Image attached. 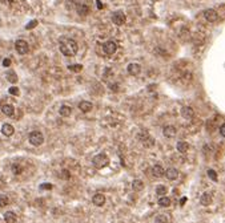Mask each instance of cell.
I'll return each instance as SVG.
<instances>
[{
	"instance_id": "obj_19",
	"label": "cell",
	"mask_w": 225,
	"mask_h": 223,
	"mask_svg": "<svg viewBox=\"0 0 225 223\" xmlns=\"http://www.w3.org/2000/svg\"><path fill=\"white\" fill-rule=\"evenodd\" d=\"M76 11H77V13L80 16H87L88 13H89V8H88V5H85V4H77Z\"/></svg>"
},
{
	"instance_id": "obj_6",
	"label": "cell",
	"mask_w": 225,
	"mask_h": 223,
	"mask_svg": "<svg viewBox=\"0 0 225 223\" xmlns=\"http://www.w3.org/2000/svg\"><path fill=\"white\" fill-rule=\"evenodd\" d=\"M103 49H104V52L107 53V55H113V53L117 51V44H116L115 41H112V40H109V41H107L104 44Z\"/></svg>"
},
{
	"instance_id": "obj_31",
	"label": "cell",
	"mask_w": 225,
	"mask_h": 223,
	"mask_svg": "<svg viewBox=\"0 0 225 223\" xmlns=\"http://www.w3.org/2000/svg\"><path fill=\"white\" fill-rule=\"evenodd\" d=\"M208 177H209L212 181H217V173L215 170H208Z\"/></svg>"
},
{
	"instance_id": "obj_7",
	"label": "cell",
	"mask_w": 225,
	"mask_h": 223,
	"mask_svg": "<svg viewBox=\"0 0 225 223\" xmlns=\"http://www.w3.org/2000/svg\"><path fill=\"white\" fill-rule=\"evenodd\" d=\"M204 18L207 19V21L213 23L218 19V15L215 10H207V11H204Z\"/></svg>"
},
{
	"instance_id": "obj_12",
	"label": "cell",
	"mask_w": 225,
	"mask_h": 223,
	"mask_svg": "<svg viewBox=\"0 0 225 223\" xmlns=\"http://www.w3.org/2000/svg\"><path fill=\"white\" fill-rule=\"evenodd\" d=\"M164 175L167 177L168 179H170V181H175V179H177V177H179V171L173 167H169V169H167Z\"/></svg>"
},
{
	"instance_id": "obj_15",
	"label": "cell",
	"mask_w": 225,
	"mask_h": 223,
	"mask_svg": "<svg viewBox=\"0 0 225 223\" xmlns=\"http://www.w3.org/2000/svg\"><path fill=\"white\" fill-rule=\"evenodd\" d=\"M13 131H15V129H13V126L10 124H4L1 126V133H3V136H5V137H11L13 134Z\"/></svg>"
},
{
	"instance_id": "obj_34",
	"label": "cell",
	"mask_w": 225,
	"mask_h": 223,
	"mask_svg": "<svg viewBox=\"0 0 225 223\" xmlns=\"http://www.w3.org/2000/svg\"><path fill=\"white\" fill-rule=\"evenodd\" d=\"M10 65H11V59H4L3 60V67L7 68V67H10Z\"/></svg>"
},
{
	"instance_id": "obj_22",
	"label": "cell",
	"mask_w": 225,
	"mask_h": 223,
	"mask_svg": "<svg viewBox=\"0 0 225 223\" xmlns=\"http://www.w3.org/2000/svg\"><path fill=\"white\" fill-rule=\"evenodd\" d=\"M132 187H133V190H135V191H141L144 189L143 181H140V179H136V181H133Z\"/></svg>"
},
{
	"instance_id": "obj_10",
	"label": "cell",
	"mask_w": 225,
	"mask_h": 223,
	"mask_svg": "<svg viewBox=\"0 0 225 223\" xmlns=\"http://www.w3.org/2000/svg\"><path fill=\"white\" fill-rule=\"evenodd\" d=\"M127 70H128V73L132 74V76H137V74L141 72V67L139 64H136V62H132V64L128 65Z\"/></svg>"
},
{
	"instance_id": "obj_32",
	"label": "cell",
	"mask_w": 225,
	"mask_h": 223,
	"mask_svg": "<svg viewBox=\"0 0 225 223\" xmlns=\"http://www.w3.org/2000/svg\"><path fill=\"white\" fill-rule=\"evenodd\" d=\"M36 25H38V20H32V21H30L25 25V29H33Z\"/></svg>"
},
{
	"instance_id": "obj_4",
	"label": "cell",
	"mask_w": 225,
	"mask_h": 223,
	"mask_svg": "<svg viewBox=\"0 0 225 223\" xmlns=\"http://www.w3.org/2000/svg\"><path fill=\"white\" fill-rule=\"evenodd\" d=\"M15 49L19 55H27L28 51H30V47H28V43L25 40H18L15 43Z\"/></svg>"
},
{
	"instance_id": "obj_17",
	"label": "cell",
	"mask_w": 225,
	"mask_h": 223,
	"mask_svg": "<svg viewBox=\"0 0 225 223\" xmlns=\"http://www.w3.org/2000/svg\"><path fill=\"white\" fill-rule=\"evenodd\" d=\"M200 203L203 206H209L212 203V194L210 193H204L200 198Z\"/></svg>"
},
{
	"instance_id": "obj_18",
	"label": "cell",
	"mask_w": 225,
	"mask_h": 223,
	"mask_svg": "<svg viewBox=\"0 0 225 223\" xmlns=\"http://www.w3.org/2000/svg\"><path fill=\"white\" fill-rule=\"evenodd\" d=\"M79 109H80L83 113H88L91 109H92V102L89 101H81L79 104Z\"/></svg>"
},
{
	"instance_id": "obj_30",
	"label": "cell",
	"mask_w": 225,
	"mask_h": 223,
	"mask_svg": "<svg viewBox=\"0 0 225 223\" xmlns=\"http://www.w3.org/2000/svg\"><path fill=\"white\" fill-rule=\"evenodd\" d=\"M8 93L12 94V96H19V94H20V90H19L18 87H11L10 89H8Z\"/></svg>"
},
{
	"instance_id": "obj_16",
	"label": "cell",
	"mask_w": 225,
	"mask_h": 223,
	"mask_svg": "<svg viewBox=\"0 0 225 223\" xmlns=\"http://www.w3.org/2000/svg\"><path fill=\"white\" fill-rule=\"evenodd\" d=\"M1 112H3V114H5V116H8V117H13V114H15V109H13V106L10 104L3 105Z\"/></svg>"
},
{
	"instance_id": "obj_11",
	"label": "cell",
	"mask_w": 225,
	"mask_h": 223,
	"mask_svg": "<svg viewBox=\"0 0 225 223\" xmlns=\"http://www.w3.org/2000/svg\"><path fill=\"white\" fill-rule=\"evenodd\" d=\"M163 134L167 138H172V137L176 136V128L173 125H167L163 129Z\"/></svg>"
},
{
	"instance_id": "obj_13",
	"label": "cell",
	"mask_w": 225,
	"mask_h": 223,
	"mask_svg": "<svg viewBox=\"0 0 225 223\" xmlns=\"http://www.w3.org/2000/svg\"><path fill=\"white\" fill-rule=\"evenodd\" d=\"M152 174H153V177H156V178H160V177H163L164 174H165V171H164V169L161 165H155V166L152 167Z\"/></svg>"
},
{
	"instance_id": "obj_24",
	"label": "cell",
	"mask_w": 225,
	"mask_h": 223,
	"mask_svg": "<svg viewBox=\"0 0 225 223\" xmlns=\"http://www.w3.org/2000/svg\"><path fill=\"white\" fill-rule=\"evenodd\" d=\"M159 205H160L161 207H169L170 206V199L168 198V197H160V199H159Z\"/></svg>"
},
{
	"instance_id": "obj_37",
	"label": "cell",
	"mask_w": 225,
	"mask_h": 223,
	"mask_svg": "<svg viewBox=\"0 0 225 223\" xmlns=\"http://www.w3.org/2000/svg\"><path fill=\"white\" fill-rule=\"evenodd\" d=\"M96 4H97V8H99V10H101V8H103V4H101L100 0H97V1H96Z\"/></svg>"
},
{
	"instance_id": "obj_20",
	"label": "cell",
	"mask_w": 225,
	"mask_h": 223,
	"mask_svg": "<svg viewBox=\"0 0 225 223\" xmlns=\"http://www.w3.org/2000/svg\"><path fill=\"white\" fill-rule=\"evenodd\" d=\"M176 147H177V151H180V153H187L188 149H189V145H188V142L180 141V142H177Z\"/></svg>"
},
{
	"instance_id": "obj_9",
	"label": "cell",
	"mask_w": 225,
	"mask_h": 223,
	"mask_svg": "<svg viewBox=\"0 0 225 223\" xmlns=\"http://www.w3.org/2000/svg\"><path fill=\"white\" fill-rule=\"evenodd\" d=\"M92 203L95 205V206H103L105 203V197H104V194H100V193H97V194H95V195L92 197Z\"/></svg>"
},
{
	"instance_id": "obj_25",
	"label": "cell",
	"mask_w": 225,
	"mask_h": 223,
	"mask_svg": "<svg viewBox=\"0 0 225 223\" xmlns=\"http://www.w3.org/2000/svg\"><path fill=\"white\" fill-rule=\"evenodd\" d=\"M167 191H168V189L165 187L164 185H159L157 187H156V194L160 197H164L165 194H167Z\"/></svg>"
},
{
	"instance_id": "obj_8",
	"label": "cell",
	"mask_w": 225,
	"mask_h": 223,
	"mask_svg": "<svg viewBox=\"0 0 225 223\" xmlns=\"http://www.w3.org/2000/svg\"><path fill=\"white\" fill-rule=\"evenodd\" d=\"M181 116H183L185 120H192L193 117H195V110L190 106H184L183 109H181Z\"/></svg>"
},
{
	"instance_id": "obj_29",
	"label": "cell",
	"mask_w": 225,
	"mask_h": 223,
	"mask_svg": "<svg viewBox=\"0 0 225 223\" xmlns=\"http://www.w3.org/2000/svg\"><path fill=\"white\" fill-rule=\"evenodd\" d=\"M11 170H12V173L15 174V175H18V174H20L21 173V166L20 165H18V164H15V165H12V167H11Z\"/></svg>"
},
{
	"instance_id": "obj_35",
	"label": "cell",
	"mask_w": 225,
	"mask_h": 223,
	"mask_svg": "<svg viewBox=\"0 0 225 223\" xmlns=\"http://www.w3.org/2000/svg\"><path fill=\"white\" fill-rule=\"evenodd\" d=\"M61 177H63V179H68L69 178V173H68L67 170H63L61 171Z\"/></svg>"
},
{
	"instance_id": "obj_26",
	"label": "cell",
	"mask_w": 225,
	"mask_h": 223,
	"mask_svg": "<svg viewBox=\"0 0 225 223\" xmlns=\"http://www.w3.org/2000/svg\"><path fill=\"white\" fill-rule=\"evenodd\" d=\"M68 69L71 70V72H81V69H83V65L80 64H73V65H68Z\"/></svg>"
},
{
	"instance_id": "obj_2",
	"label": "cell",
	"mask_w": 225,
	"mask_h": 223,
	"mask_svg": "<svg viewBox=\"0 0 225 223\" xmlns=\"http://www.w3.org/2000/svg\"><path fill=\"white\" fill-rule=\"evenodd\" d=\"M92 164H93V166H95L96 169H103V167H105L108 164H109V158L107 157V154L100 153V154H97V156L93 157Z\"/></svg>"
},
{
	"instance_id": "obj_33",
	"label": "cell",
	"mask_w": 225,
	"mask_h": 223,
	"mask_svg": "<svg viewBox=\"0 0 225 223\" xmlns=\"http://www.w3.org/2000/svg\"><path fill=\"white\" fill-rule=\"evenodd\" d=\"M53 186L51 185V183H41L40 185V189H43V190H51Z\"/></svg>"
},
{
	"instance_id": "obj_5",
	"label": "cell",
	"mask_w": 225,
	"mask_h": 223,
	"mask_svg": "<svg viewBox=\"0 0 225 223\" xmlns=\"http://www.w3.org/2000/svg\"><path fill=\"white\" fill-rule=\"evenodd\" d=\"M125 20H127L125 13L121 12V11H116L112 15V21H113V24H116V25H123L125 23Z\"/></svg>"
},
{
	"instance_id": "obj_27",
	"label": "cell",
	"mask_w": 225,
	"mask_h": 223,
	"mask_svg": "<svg viewBox=\"0 0 225 223\" xmlns=\"http://www.w3.org/2000/svg\"><path fill=\"white\" fill-rule=\"evenodd\" d=\"M155 223H168L167 215H164V214H160V215H157V216H156V219H155Z\"/></svg>"
},
{
	"instance_id": "obj_14",
	"label": "cell",
	"mask_w": 225,
	"mask_h": 223,
	"mask_svg": "<svg viewBox=\"0 0 225 223\" xmlns=\"http://www.w3.org/2000/svg\"><path fill=\"white\" fill-rule=\"evenodd\" d=\"M16 221H18V216H16V214L13 213V211H7V213L4 214L5 223H16Z\"/></svg>"
},
{
	"instance_id": "obj_28",
	"label": "cell",
	"mask_w": 225,
	"mask_h": 223,
	"mask_svg": "<svg viewBox=\"0 0 225 223\" xmlns=\"http://www.w3.org/2000/svg\"><path fill=\"white\" fill-rule=\"evenodd\" d=\"M8 203H10L8 197L7 195H0V207H5Z\"/></svg>"
},
{
	"instance_id": "obj_21",
	"label": "cell",
	"mask_w": 225,
	"mask_h": 223,
	"mask_svg": "<svg viewBox=\"0 0 225 223\" xmlns=\"http://www.w3.org/2000/svg\"><path fill=\"white\" fill-rule=\"evenodd\" d=\"M59 112H60V116H63V117H69L71 114H72V109H71L69 106H67V105H63Z\"/></svg>"
},
{
	"instance_id": "obj_38",
	"label": "cell",
	"mask_w": 225,
	"mask_h": 223,
	"mask_svg": "<svg viewBox=\"0 0 225 223\" xmlns=\"http://www.w3.org/2000/svg\"><path fill=\"white\" fill-rule=\"evenodd\" d=\"M185 202H187V198H185V197H184V198H181V201H180V205H181V206H184V203H185Z\"/></svg>"
},
{
	"instance_id": "obj_1",
	"label": "cell",
	"mask_w": 225,
	"mask_h": 223,
	"mask_svg": "<svg viewBox=\"0 0 225 223\" xmlns=\"http://www.w3.org/2000/svg\"><path fill=\"white\" fill-rule=\"evenodd\" d=\"M59 48H60V52L67 57L75 56L79 51L77 43L73 39H68V37H61L59 41Z\"/></svg>"
},
{
	"instance_id": "obj_23",
	"label": "cell",
	"mask_w": 225,
	"mask_h": 223,
	"mask_svg": "<svg viewBox=\"0 0 225 223\" xmlns=\"http://www.w3.org/2000/svg\"><path fill=\"white\" fill-rule=\"evenodd\" d=\"M7 80L10 82H12V84H16V82H18V74L13 72V70H10V72L7 73Z\"/></svg>"
},
{
	"instance_id": "obj_3",
	"label": "cell",
	"mask_w": 225,
	"mask_h": 223,
	"mask_svg": "<svg viewBox=\"0 0 225 223\" xmlns=\"http://www.w3.org/2000/svg\"><path fill=\"white\" fill-rule=\"evenodd\" d=\"M28 141H30V144L33 145V146H40L43 142H44V136L38 130L31 131L30 136H28Z\"/></svg>"
},
{
	"instance_id": "obj_36",
	"label": "cell",
	"mask_w": 225,
	"mask_h": 223,
	"mask_svg": "<svg viewBox=\"0 0 225 223\" xmlns=\"http://www.w3.org/2000/svg\"><path fill=\"white\" fill-rule=\"evenodd\" d=\"M220 133H221V136L225 137V124L221 125V128H220Z\"/></svg>"
}]
</instances>
